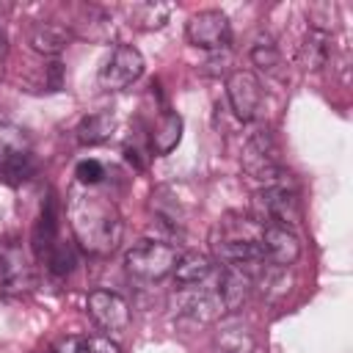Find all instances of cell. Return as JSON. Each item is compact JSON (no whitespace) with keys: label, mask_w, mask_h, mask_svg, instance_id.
I'll return each mask as SVG.
<instances>
[{"label":"cell","mask_w":353,"mask_h":353,"mask_svg":"<svg viewBox=\"0 0 353 353\" xmlns=\"http://www.w3.org/2000/svg\"><path fill=\"white\" fill-rule=\"evenodd\" d=\"M88 314L94 317L97 325H102L105 331H124L130 325V306L121 295L110 292V290H94L85 301Z\"/></svg>","instance_id":"obj_10"},{"label":"cell","mask_w":353,"mask_h":353,"mask_svg":"<svg viewBox=\"0 0 353 353\" xmlns=\"http://www.w3.org/2000/svg\"><path fill=\"white\" fill-rule=\"evenodd\" d=\"M259 251L262 259L273 268H290L301 256V240L290 226L281 223H265L262 237H259Z\"/></svg>","instance_id":"obj_8"},{"label":"cell","mask_w":353,"mask_h":353,"mask_svg":"<svg viewBox=\"0 0 353 353\" xmlns=\"http://www.w3.org/2000/svg\"><path fill=\"white\" fill-rule=\"evenodd\" d=\"M55 353H85V339L69 336V339H63V342L55 347Z\"/></svg>","instance_id":"obj_25"},{"label":"cell","mask_w":353,"mask_h":353,"mask_svg":"<svg viewBox=\"0 0 353 353\" xmlns=\"http://www.w3.org/2000/svg\"><path fill=\"white\" fill-rule=\"evenodd\" d=\"M185 39L199 47V50H210V52H218V50H226L229 41H232V25H229V17L218 8H204V11H196L188 22H185Z\"/></svg>","instance_id":"obj_5"},{"label":"cell","mask_w":353,"mask_h":353,"mask_svg":"<svg viewBox=\"0 0 353 353\" xmlns=\"http://www.w3.org/2000/svg\"><path fill=\"white\" fill-rule=\"evenodd\" d=\"M41 259H47V268H50L55 276H66V273L77 265L74 245H72V243H63V240H55V243L47 248V254H44Z\"/></svg>","instance_id":"obj_20"},{"label":"cell","mask_w":353,"mask_h":353,"mask_svg":"<svg viewBox=\"0 0 353 353\" xmlns=\"http://www.w3.org/2000/svg\"><path fill=\"white\" fill-rule=\"evenodd\" d=\"M55 240H58V207H55V199L47 196V201L41 204L36 229H33V245H36V254L44 256L47 248H50Z\"/></svg>","instance_id":"obj_13"},{"label":"cell","mask_w":353,"mask_h":353,"mask_svg":"<svg viewBox=\"0 0 353 353\" xmlns=\"http://www.w3.org/2000/svg\"><path fill=\"white\" fill-rule=\"evenodd\" d=\"M85 353H121L119 345L110 339V336H88L85 339Z\"/></svg>","instance_id":"obj_24"},{"label":"cell","mask_w":353,"mask_h":353,"mask_svg":"<svg viewBox=\"0 0 353 353\" xmlns=\"http://www.w3.org/2000/svg\"><path fill=\"white\" fill-rule=\"evenodd\" d=\"M74 176H77V182H80V185L94 188V185H99V182H102V176H105V165H102L99 160H94V157L80 160V163H77V168H74Z\"/></svg>","instance_id":"obj_23"},{"label":"cell","mask_w":353,"mask_h":353,"mask_svg":"<svg viewBox=\"0 0 353 353\" xmlns=\"http://www.w3.org/2000/svg\"><path fill=\"white\" fill-rule=\"evenodd\" d=\"M141 74H143V55L132 44H119L110 52V58L99 66L97 83L105 91H121L127 85H132Z\"/></svg>","instance_id":"obj_6"},{"label":"cell","mask_w":353,"mask_h":353,"mask_svg":"<svg viewBox=\"0 0 353 353\" xmlns=\"http://www.w3.org/2000/svg\"><path fill=\"white\" fill-rule=\"evenodd\" d=\"M110 132H113V116H110L108 110L91 113V116H85V119L77 124V141H80V143H88V146L108 141Z\"/></svg>","instance_id":"obj_18"},{"label":"cell","mask_w":353,"mask_h":353,"mask_svg":"<svg viewBox=\"0 0 353 353\" xmlns=\"http://www.w3.org/2000/svg\"><path fill=\"white\" fill-rule=\"evenodd\" d=\"M33 284V268L25 248L17 240L0 243V292L22 295Z\"/></svg>","instance_id":"obj_7"},{"label":"cell","mask_w":353,"mask_h":353,"mask_svg":"<svg viewBox=\"0 0 353 353\" xmlns=\"http://www.w3.org/2000/svg\"><path fill=\"white\" fill-rule=\"evenodd\" d=\"M251 61H254V66H259V69H273V66H279V47L273 44L270 36H259V39L251 44Z\"/></svg>","instance_id":"obj_22"},{"label":"cell","mask_w":353,"mask_h":353,"mask_svg":"<svg viewBox=\"0 0 353 353\" xmlns=\"http://www.w3.org/2000/svg\"><path fill=\"white\" fill-rule=\"evenodd\" d=\"M28 149V138H25V130L11 124L8 119H0V154H8V152H25Z\"/></svg>","instance_id":"obj_21"},{"label":"cell","mask_w":353,"mask_h":353,"mask_svg":"<svg viewBox=\"0 0 353 353\" xmlns=\"http://www.w3.org/2000/svg\"><path fill=\"white\" fill-rule=\"evenodd\" d=\"M331 55V33L312 28L301 44V61L306 69H323Z\"/></svg>","instance_id":"obj_17"},{"label":"cell","mask_w":353,"mask_h":353,"mask_svg":"<svg viewBox=\"0 0 353 353\" xmlns=\"http://www.w3.org/2000/svg\"><path fill=\"white\" fill-rule=\"evenodd\" d=\"M36 174V163L30 157V152H8L0 154V182L6 185H22Z\"/></svg>","instance_id":"obj_15"},{"label":"cell","mask_w":353,"mask_h":353,"mask_svg":"<svg viewBox=\"0 0 353 353\" xmlns=\"http://www.w3.org/2000/svg\"><path fill=\"white\" fill-rule=\"evenodd\" d=\"M182 138V119L176 113H165L163 121L157 124V130L152 132V152L154 154H168L176 149Z\"/></svg>","instance_id":"obj_19"},{"label":"cell","mask_w":353,"mask_h":353,"mask_svg":"<svg viewBox=\"0 0 353 353\" xmlns=\"http://www.w3.org/2000/svg\"><path fill=\"white\" fill-rule=\"evenodd\" d=\"M69 221L77 243L88 254H110L121 243V215L108 196L99 193H72L69 201Z\"/></svg>","instance_id":"obj_1"},{"label":"cell","mask_w":353,"mask_h":353,"mask_svg":"<svg viewBox=\"0 0 353 353\" xmlns=\"http://www.w3.org/2000/svg\"><path fill=\"white\" fill-rule=\"evenodd\" d=\"M226 99L232 105V113L240 121H251L259 110V102H262V85H259L256 74L248 69L232 72L226 77Z\"/></svg>","instance_id":"obj_9"},{"label":"cell","mask_w":353,"mask_h":353,"mask_svg":"<svg viewBox=\"0 0 353 353\" xmlns=\"http://www.w3.org/2000/svg\"><path fill=\"white\" fill-rule=\"evenodd\" d=\"M176 259H179V251L171 243H163V240H141V243H135L127 251L124 265H127V270L132 276L146 279V281H157V279H165V276L174 273Z\"/></svg>","instance_id":"obj_3"},{"label":"cell","mask_w":353,"mask_h":353,"mask_svg":"<svg viewBox=\"0 0 353 353\" xmlns=\"http://www.w3.org/2000/svg\"><path fill=\"white\" fill-rule=\"evenodd\" d=\"M254 218L265 223H281L290 226L301 218V204L298 193L292 185H265L254 196Z\"/></svg>","instance_id":"obj_4"},{"label":"cell","mask_w":353,"mask_h":353,"mask_svg":"<svg viewBox=\"0 0 353 353\" xmlns=\"http://www.w3.org/2000/svg\"><path fill=\"white\" fill-rule=\"evenodd\" d=\"M168 14H171V6L168 3H157V0H146V3H135L127 8V17L135 28L141 30H157L168 22Z\"/></svg>","instance_id":"obj_16"},{"label":"cell","mask_w":353,"mask_h":353,"mask_svg":"<svg viewBox=\"0 0 353 353\" xmlns=\"http://www.w3.org/2000/svg\"><path fill=\"white\" fill-rule=\"evenodd\" d=\"M243 168L265 182V185H290V174H284L281 163H279V149H276V141L270 135L268 127H259L256 132H251L245 138V146H243Z\"/></svg>","instance_id":"obj_2"},{"label":"cell","mask_w":353,"mask_h":353,"mask_svg":"<svg viewBox=\"0 0 353 353\" xmlns=\"http://www.w3.org/2000/svg\"><path fill=\"white\" fill-rule=\"evenodd\" d=\"M8 52V36H6V30L0 28V58Z\"/></svg>","instance_id":"obj_26"},{"label":"cell","mask_w":353,"mask_h":353,"mask_svg":"<svg viewBox=\"0 0 353 353\" xmlns=\"http://www.w3.org/2000/svg\"><path fill=\"white\" fill-rule=\"evenodd\" d=\"M171 276H174L176 287H199V284L212 281L218 276V270H215V262L210 256L190 251V254H179Z\"/></svg>","instance_id":"obj_12"},{"label":"cell","mask_w":353,"mask_h":353,"mask_svg":"<svg viewBox=\"0 0 353 353\" xmlns=\"http://www.w3.org/2000/svg\"><path fill=\"white\" fill-rule=\"evenodd\" d=\"M254 347H256V336H254L251 325L243 323L240 317L223 320L212 336L215 353H254Z\"/></svg>","instance_id":"obj_11"},{"label":"cell","mask_w":353,"mask_h":353,"mask_svg":"<svg viewBox=\"0 0 353 353\" xmlns=\"http://www.w3.org/2000/svg\"><path fill=\"white\" fill-rule=\"evenodd\" d=\"M28 41H30V47H33L36 52H41V55H58V52L66 47L69 33H66L63 28L52 25V22H39V25L30 28Z\"/></svg>","instance_id":"obj_14"}]
</instances>
